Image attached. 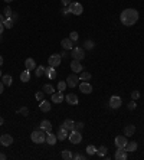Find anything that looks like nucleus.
Listing matches in <instances>:
<instances>
[{"label":"nucleus","instance_id":"obj_18","mask_svg":"<svg viewBox=\"0 0 144 160\" xmlns=\"http://www.w3.org/2000/svg\"><path fill=\"white\" fill-rule=\"evenodd\" d=\"M25 67H26V69H29V71H32V69H36V62L33 58H28L26 61H25Z\"/></svg>","mask_w":144,"mask_h":160},{"label":"nucleus","instance_id":"obj_30","mask_svg":"<svg viewBox=\"0 0 144 160\" xmlns=\"http://www.w3.org/2000/svg\"><path fill=\"white\" fill-rule=\"evenodd\" d=\"M94 46H95V43H94L91 39H88V40H85V42H84V49H87V51L94 49Z\"/></svg>","mask_w":144,"mask_h":160},{"label":"nucleus","instance_id":"obj_4","mask_svg":"<svg viewBox=\"0 0 144 160\" xmlns=\"http://www.w3.org/2000/svg\"><path fill=\"white\" fill-rule=\"evenodd\" d=\"M68 139H69V142L72 144H79L81 140H82V134H81V131H78V130H72L71 133L68 134Z\"/></svg>","mask_w":144,"mask_h":160},{"label":"nucleus","instance_id":"obj_16","mask_svg":"<svg viewBox=\"0 0 144 160\" xmlns=\"http://www.w3.org/2000/svg\"><path fill=\"white\" fill-rule=\"evenodd\" d=\"M65 100H66V103H68V104H71V105H76V104H78V101H79V100H78V97H76V95H75V94H68V95H66V97H65Z\"/></svg>","mask_w":144,"mask_h":160},{"label":"nucleus","instance_id":"obj_26","mask_svg":"<svg viewBox=\"0 0 144 160\" xmlns=\"http://www.w3.org/2000/svg\"><path fill=\"white\" fill-rule=\"evenodd\" d=\"M124 150H126V152H136V150H137V143L136 142L127 143L126 147H124Z\"/></svg>","mask_w":144,"mask_h":160},{"label":"nucleus","instance_id":"obj_8","mask_svg":"<svg viewBox=\"0 0 144 160\" xmlns=\"http://www.w3.org/2000/svg\"><path fill=\"white\" fill-rule=\"evenodd\" d=\"M114 143H115V146H117L118 149H124L126 144L128 143L127 142V136H117L115 140H114Z\"/></svg>","mask_w":144,"mask_h":160},{"label":"nucleus","instance_id":"obj_38","mask_svg":"<svg viewBox=\"0 0 144 160\" xmlns=\"http://www.w3.org/2000/svg\"><path fill=\"white\" fill-rule=\"evenodd\" d=\"M35 98L37 100V101H42V100L45 98V92H43V91H37V92H35Z\"/></svg>","mask_w":144,"mask_h":160},{"label":"nucleus","instance_id":"obj_43","mask_svg":"<svg viewBox=\"0 0 144 160\" xmlns=\"http://www.w3.org/2000/svg\"><path fill=\"white\" fill-rule=\"evenodd\" d=\"M131 97H133V100H137V98L140 97V92H138V91H133V92H131Z\"/></svg>","mask_w":144,"mask_h":160},{"label":"nucleus","instance_id":"obj_19","mask_svg":"<svg viewBox=\"0 0 144 160\" xmlns=\"http://www.w3.org/2000/svg\"><path fill=\"white\" fill-rule=\"evenodd\" d=\"M72 45H73V42H72L69 38H65V39H62V42H61V46H62L65 51H68V49H72Z\"/></svg>","mask_w":144,"mask_h":160},{"label":"nucleus","instance_id":"obj_39","mask_svg":"<svg viewBox=\"0 0 144 160\" xmlns=\"http://www.w3.org/2000/svg\"><path fill=\"white\" fill-rule=\"evenodd\" d=\"M18 113L20 114V115H28V114H29V110H28L26 107H22V108H19L18 110Z\"/></svg>","mask_w":144,"mask_h":160},{"label":"nucleus","instance_id":"obj_9","mask_svg":"<svg viewBox=\"0 0 144 160\" xmlns=\"http://www.w3.org/2000/svg\"><path fill=\"white\" fill-rule=\"evenodd\" d=\"M78 81H79V78H78L75 74H72V75H69V76L66 78V85L71 87V88H75V87L78 85Z\"/></svg>","mask_w":144,"mask_h":160},{"label":"nucleus","instance_id":"obj_3","mask_svg":"<svg viewBox=\"0 0 144 160\" xmlns=\"http://www.w3.org/2000/svg\"><path fill=\"white\" fill-rule=\"evenodd\" d=\"M68 7H69V12H71L72 15H75V16H79V15L84 12L82 4H81V3H78V1H72Z\"/></svg>","mask_w":144,"mask_h":160},{"label":"nucleus","instance_id":"obj_10","mask_svg":"<svg viewBox=\"0 0 144 160\" xmlns=\"http://www.w3.org/2000/svg\"><path fill=\"white\" fill-rule=\"evenodd\" d=\"M0 143H1V146H12L13 144V137L10 136V134H3L1 137H0Z\"/></svg>","mask_w":144,"mask_h":160},{"label":"nucleus","instance_id":"obj_48","mask_svg":"<svg viewBox=\"0 0 144 160\" xmlns=\"http://www.w3.org/2000/svg\"><path fill=\"white\" fill-rule=\"evenodd\" d=\"M3 89H4V84H3V82L0 81V94L3 92Z\"/></svg>","mask_w":144,"mask_h":160},{"label":"nucleus","instance_id":"obj_55","mask_svg":"<svg viewBox=\"0 0 144 160\" xmlns=\"http://www.w3.org/2000/svg\"><path fill=\"white\" fill-rule=\"evenodd\" d=\"M1 40H3V36L0 35V42H1Z\"/></svg>","mask_w":144,"mask_h":160},{"label":"nucleus","instance_id":"obj_36","mask_svg":"<svg viewBox=\"0 0 144 160\" xmlns=\"http://www.w3.org/2000/svg\"><path fill=\"white\" fill-rule=\"evenodd\" d=\"M43 74H45V67H42V65L36 67V76H42Z\"/></svg>","mask_w":144,"mask_h":160},{"label":"nucleus","instance_id":"obj_44","mask_svg":"<svg viewBox=\"0 0 144 160\" xmlns=\"http://www.w3.org/2000/svg\"><path fill=\"white\" fill-rule=\"evenodd\" d=\"M61 1H62V4H64L65 7H68V6L72 3V0H61Z\"/></svg>","mask_w":144,"mask_h":160},{"label":"nucleus","instance_id":"obj_49","mask_svg":"<svg viewBox=\"0 0 144 160\" xmlns=\"http://www.w3.org/2000/svg\"><path fill=\"white\" fill-rule=\"evenodd\" d=\"M4 20H6L4 15H0V23H4Z\"/></svg>","mask_w":144,"mask_h":160},{"label":"nucleus","instance_id":"obj_35","mask_svg":"<svg viewBox=\"0 0 144 160\" xmlns=\"http://www.w3.org/2000/svg\"><path fill=\"white\" fill-rule=\"evenodd\" d=\"M3 15H4V18H6V19H7V18H12V15H13V13H12V9H10L9 6H7V7H4V10H3Z\"/></svg>","mask_w":144,"mask_h":160},{"label":"nucleus","instance_id":"obj_42","mask_svg":"<svg viewBox=\"0 0 144 160\" xmlns=\"http://www.w3.org/2000/svg\"><path fill=\"white\" fill-rule=\"evenodd\" d=\"M127 107H128V110H136V107H137V104H136V100H133V101H131V103H130Z\"/></svg>","mask_w":144,"mask_h":160},{"label":"nucleus","instance_id":"obj_13","mask_svg":"<svg viewBox=\"0 0 144 160\" xmlns=\"http://www.w3.org/2000/svg\"><path fill=\"white\" fill-rule=\"evenodd\" d=\"M79 89L84 94H91L92 92V85H91L90 82H87V81H82V84L79 85Z\"/></svg>","mask_w":144,"mask_h":160},{"label":"nucleus","instance_id":"obj_31","mask_svg":"<svg viewBox=\"0 0 144 160\" xmlns=\"http://www.w3.org/2000/svg\"><path fill=\"white\" fill-rule=\"evenodd\" d=\"M97 153H98L100 157H105L107 156V147L105 146H101L100 149H97Z\"/></svg>","mask_w":144,"mask_h":160},{"label":"nucleus","instance_id":"obj_22","mask_svg":"<svg viewBox=\"0 0 144 160\" xmlns=\"http://www.w3.org/2000/svg\"><path fill=\"white\" fill-rule=\"evenodd\" d=\"M62 127H65L68 131H72V130H75V121L73 120H65Z\"/></svg>","mask_w":144,"mask_h":160},{"label":"nucleus","instance_id":"obj_28","mask_svg":"<svg viewBox=\"0 0 144 160\" xmlns=\"http://www.w3.org/2000/svg\"><path fill=\"white\" fill-rule=\"evenodd\" d=\"M12 81H13V79H12L10 75H3V81H1V82L4 84V87H10V85H12Z\"/></svg>","mask_w":144,"mask_h":160},{"label":"nucleus","instance_id":"obj_56","mask_svg":"<svg viewBox=\"0 0 144 160\" xmlns=\"http://www.w3.org/2000/svg\"><path fill=\"white\" fill-rule=\"evenodd\" d=\"M0 76H1V71H0Z\"/></svg>","mask_w":144,"mask_h":160},{"label":"nucleus","instance_id":"obj_12","mask_svg":"<svg viewBox=\"0 0 144 160\" xmlns=\"http://www.w3.org/2000/svg\"><path fill=\"white\" fill-rule=\"evenodd\" d=\"M56 137H58V140H65V139H68V130L65 128V127H59V130H58V134H56Z\"/></svg>","mask_w":144,"mask_h":160},{"label":"nucleus","instance_id":"obj_25","mask_svg":"<svg viewBox=\"0 0 144 160\" xmlns=\"http://www.w3.org/2000/svg\"><path fill=\"white\" fill-rule=\"evenodd\" d=\"M30 79V71L29 69H25V71L20 74V81L22 82H28Z\"/></svg>","mask_w":144,"mask_h":160},{"label":"nucleus","instance_id":"obj_29","mask_svg":"<svg viewBox=\"0 0 144 160\" xmlns=\"http://www.w3.org/2000/svg\"><path fill=\"white\" fill-rule=\"evenodd\" d=\"M3 25H4V28H6V29H12V28H13V25H15V20H13L12 18H7L6 20H4V23H3Z\"/></svg>","mask_w":144,"mask_h":160},{"label":"nucleus","instance_id":"obj_5","mask_svg":"<svg viewBox=\"0 0 144 160\" xmlns=\"http://www.w3.org/2000/svg\"><path fill=\"white\" fill-rule=\"evenodd\" d=\"M72 58L76 59V61H82V59L85 58V49H82V48H79V46H75V48L72 49Z\"/></svg>","mask_w":144,"mask_h":160},{"label":"nucleus","instance_id":"obj_37","mask_svg":"<svg viewBox=\"0 0 144 160\" xmlns=\"http://www.w3.org/2000/svg\"><path fill=\"white\" fill-rule=\"evenodd\" d=\"M87 153H88L90 156H92V154H95V153H97V149H95V146H92V144H90V146L87 147Z\"/></svg>","mask_w":144,"mask_h":160},{"label":"nucleus","instance_id":"obj_1","mask_svg":"<svg viewBox=\"0 0 144 160\" xmlns=\"http://www.w3.org/2000/svg\"><path fill=\"white\" fill-rule=\"evenodd\" d=\"M138 20V12L136 9H126L120 15V22L124 26H133Z\"/></svg>","mask_w":144,"mask_h":160},{"label":"nucleus","instance_id":"obj_47","mask_svg":"<svg viewBox=\"0 0 144 160\" xmlns=\"http://www.w3.org/2000/svg\"><path fill=\"white\" fill-rule=\"evenodd\" d=\"M6 28H4V25L3 23H0V35H3V30H4Z\"/></svg>","mask_w":144,"mask_h":160},{"label":"nucleus","instance_id":"obj_27","mask_svg":"<svg viewBox=\"0 0 144 160\" xmlns=\"http://www.w3.org/2000/svg\"><path fill=\"white\" fill-rule=\"evenodd\" d=\"M61 157L64 160H71V159H73V154H72V152H69V150H64L61 153Z\"/></svg>","mask_w":144,"mask_h":160},{"label":"nucleus","instance_id":"obj_34","mask_svg":"<svg viewBox=\"0 0 144 160\" xmlns=\"http://www.w3.org/2000/svg\"><path fill=\"white\" fill-rule=\"evenodd\" d=\"M66 87H68V85H66V81H59V82H58V89H59L61 92H64Z\"/></svg>","mask_w":144,"mask_h":160},{"label":"nucleus","instance_id":"obj_24","mask_svg":"<svg viewBox=\"0 0 144 160\" xmlns=\"http://www.w3.org/2000/svg\"><path fill=\"white\" fill-rule=\"evenodd\" d=\"M56 142H58V137H56V134L48 133V136H46V143H48V144H51V146H54Z\"/></svg>","mask_w":144,"mask_h":160},{"label":"nucleus","instance_id":"obj_2","mask_svg":"<svg viewBox=\"0 0 144 160\" xmlns=\"http://www.w3.org/2000/svg\"><path fill=\"white\" fill-rule=\"evenodd\" d=\"M30 139H32V142L33 143L40 144V143L46 142V134H45V131H43L42 128H40V130H35V131L30 134Z\"/></svg>","mask_w":144,"mask_h":160},{"label":"nucleus","instance_id":"obj_45","mask_svg":"<svg viewBox=\"0 0 144 160\" xmlns=\"http://www.w3.org/2000/svg\"><path fill=\"white\" fill-rule=\"evenodd\" d=\"M62 13H64L65 16H66L68 13H71V12H69V7H64V9H62Z\"/></svg>","mask_w":144,"mask_h":160},{"label":"nucleus","instance_id":"obj_51","mask_svg":"<svg viewBox=\"0 0 144 160\" xmlns=\"http://www.w3.org/2000/svg\"><path fill=\"white\" fill-rule=\"evenodd\" d=\"M61 56H62V59H64V58H66L68 55H66V52H62V55H61Z\"/></svg>","mask_w":144,"mask_h":160},{"label":"nucleus","instance_id":"obj_32","mask_svg":"<svg viewBox=\"0 0 144 160\" xmlns=\"http://www.w3.org/2000/svg\"><path fill=\"white\" fill-rule=\"evenodd\" d=\"M43 92H45V94H51V95H52V94L55 92V88L52 87V85L46 84V85H43Z\"/></svg>","mask_w":144,"mask_h":160},{"label":"nucleus","instance_id":"obj_15","mask_svg":"<svg viewBox=\"0 0 144 160\" xmlns=\"http://www.w3.org/2000/svg\"><path fill=\"white\" fill-rule=\"evenodd\" d=\"M64 100H65V97H64V94H62L61 91H59V92H54V94H52V103L61 104Z\"/></svg>","mask_w":144,"mask_h":160},{"label":"nucleus","instance_id":"obj_54","mask_svg":"<svg viewBox=\"0 0 144 160\" xmlns=\"http://www.w3.org/2000/svg\"><path fill=\"white\" fill-rule=\"evenodd\" d=\"M4 1H7V3H10V1H15V0H4Z\"/></svg>","mask_w":144,"mask_h":160},{"label":"nucleus","instance_id":"obj_33","mask_svg":"<svg viewBox=\"0 0 144 160\" xmlns=\"http://www.w3.org/2000/svg\"><path fill=\"white\" fill-rule=\"evenodd\" d=\"M79 79H81V81H90V79H91V74H90V72L82 71V72H81V75H79Z\"/></svg>","mask_w":144,"mask_h":160},{"label":"nucleus","instance_id":"obj_21","mask_svg":"<svg viewBox=\"0 0 144 160\" xmlns=\"http://www.w3.org/2000/svg\"><path fill=\"white\" fill-rule=\"evenodd\" d=\"M39 108H40V111H43V113H48V111H51L52 105L49 104V101H45V100H42V101H40V104H39Z\"/></svg>","mask_w":144,"mask_h":160},{"label":"nucleus","instance_id":"obj_40","mask_svg":"<svg viewBox=\"0 0 144 160\" xmlns=\"http://www.w3.org/2000/svg\"><path fill=\"white\" fill-rule=\"evenodd\" d=\"M78 38H79V36H78V32H71V33H69V39H71L72 42H76Z\"/></svg>","mask_w":144,"mask_h":160},{"label":"nucleus","instance_id":"obj_52","mask_svg":"<svg viewBox=\"0 0 144 160\" xmlns=\"http://www.w3.org/2000/svg\"><path fill=\"white\" fill-rule=\"evenodd\" d=\"M1 65H3V58L0 56V67H1Z\"/></svg>","mask_w":144,"mask_h":160},{"label":"nucleus","instance_id":"obj_20","mask_svg":"<svg viewBox=\"0 0 144 160\" xmlns=\"http://www.w3.org/2000/svg\"><path fill=\"white\" fill-rule=\"evenodd\" d=\"M39 127H40L43 131H46V133H51V131H52V124H51V121H48V120H43Z\"/></svg>","mask_w":144,"mask_h":160},{"label":"nucleus","instance_id":"obj_14","mask_svg":"<svg viewBox=\"0 0 144 160\" xmlns=\"http://www.w3.org/2000/svg\"><path fill=\"white\" fill-rule=\"evenodd\" d=\"M114 157L117 160H127V152L124 149H118V147H117V152H115Z\"/></svg>","mask_w":144,"mask_h":160},{"label":"nucleus","instance_id":"obj_50","mask_svg":"<svg viewBox=\"0 0 144 160\" xmlns=\"http://www.w3.org/2000/svg\"><path fill=\"white\" fill-rule=\"evenodd\" d=\"M6 159V154L4 153H0V160H4Z\"/></svg>","mask_w":144,"mask_h":160},{"label":"nucleus","instance_id":"obj_11","mask_svg":"<svg viewBox=\"0 0 144 160\" xmlns=\"http://www.w3.org/2000/svg\"><path fill=\"white\" fill-rule=\"evenodd\" d=\"M71 68H72V71L75 72V74H81V72L84 71V68H82L81 62H79V61H76V59H73V61L71 62Z\"/></svg>","mask_w":144,"mask_h":160},{"label":"nucleus","instance_id":"obj_7","mask_svg":"<svg viewBox=\"0 0 144 160\" xmlns=\"http://www.w3.org/2000/svg\"><path fill=\"white\" fill-rule=\"evenodd\" d=\"M123 104V100L118 97V95H112L111 98H109V107L111 108H120Z\"/></svg>","mask_w":144,"mask_h":160},{"label":"nucleus","instance_id":"obj_17","mask_svg":"<svg viewBox=\"0 0 144 160\" xmlns=\"http://www.w3.org/2000/svg\"><path fill=\"white\" fill-rule=\"evenodd\" d=\"M45 75L49 79H55L56 78V69H55L54 67H48V68H45Z\"/></svg>","mask_w":144,"mask_h":160},{"label":"nucleus","instance_id":"obj_53","mask_svg":"<svg viewBox=\"0 0 144 160\" xmlns=\"http://www.w3.org/2000/svg\"><path fill=\"white\" fill-rule=\"evenodd\" d=\"M3 121H4V120H3V118H1V117H0V125L3 124Z\"/></svg>","mask_w":144,"mask_h":160},{"label":"nucleus","instance_id":"obj_46","mask_svg":"<svg viewBox=\"0 0 144 160\" xmlns=\"http://www.w3.org/2000/svg\"><path fill=\"white\" fill-rule=\"evenodd\" d=\"M73 159H76V160H82V159H85V157H84L82 154H75V156H73Z\"/></svg>","mask_w":144,"mask_h":160},{"label":"nucleus","instance_id":"obj_41","mask_svg":"<svg viewBox=\"0 0 144 160\" xmlns=\"http://www.w3.org/2000/svg\"><path fill=\"white\" fill-rule=\"evenodd\" d=\"M84 127H85V125H84V123H75V130H78V131H81Z\"/></svg>","mask_w":144,"mask_h":160},{"label":"nucleus","instance_id":"obj_6","mask_svg":"<svg viewBox=\"0 0 144 160\" xmlns=\"http://www.w3.org/2000/svg\"><path fill=\"white\" fill-rule=\"evenodd\" d=\"M61 61H62V56L59 53H54L48 58V62H49V67H54L56 68L58 65H61Z\"/></svg>","mask_w":144,"mask_h":160},{"label":"nucleus","instance_id":"obj_23","mask_svg":"<svg viewBox=\"0 0 144 160\" xmlns=\"http://www.w3.org/2000/svg\"><path fill=\"white\" fill-rule=\"evenodd\" d=\"M134 133H136V127H134L133 124L127 125L126 128H124V136H127V137H131Z\"/></svg>","mask_w":144,"mask_h":160}]
</instances>
